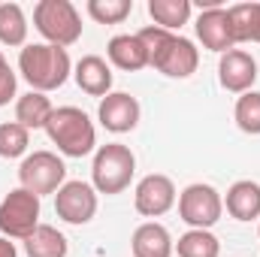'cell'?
Returning <instances> with one entry per match:
<instances>
[{
  "label": "cell",
  "instance_id": "obj_15",
  "mask_svg": "<svg viewBox=\"0 0 260 257\" xmlns=\"http://www.w3.org/2000/svg\"><path fill=\"white\" fill-rule=\"evenodd\" d=\"M130 248H133V257H173V251H176L170 230L164 224H157V221L139 224L133 230Z\"/></svg>",
  "mask_w": 260,
  "mask_h": 257
},
{
  "label": "cell",
  "instance_id": "obj_28",
  "mask_svg": "<svg viewBox=\"0 0 260 257\" xmlns=\"http://www.w3.org/2000/svg\"><path fill=\"white\" fill-rule=\"evenodd\" d=\"M0 257H18V251H15V242H9L6 236H0Z\"/></svg>",
  "mask_w": 260,
  "mask_h": 257
},
{
  "label": "cell",
  "instance_id": "obj_20",
  "mask_svg": "<svg viewBox=\"0 0 260 257\" xmlns=\"http://www.w3.org/2000/svg\"><path fill=\"white\" fill-rule=\"evenodd\" d=\"M24 251H27V257H67L70 245H67V236L58 227L40 224V227L24 239Z\"/></svg>",
  "mask_w": 260,
  "mask_h": 257
},
{
  "label": "cell",
  "instance_id": "obj_6",
  "mask_svg": "<svg viewBox=\"0 0 260 257\" xmlns=\"http://www.w3.org/2000/svg\"><path fill=\"white\" fill-rule=\"evenodd\" d=\"M40 197L24 188H15L3 197L0 203V236L6 239H27L40 227Z\"/></svg>",
  "mask_w": 260,
  "mask_h": 257
},
{
  "label": "cell",
  "instance_id": "obj_27",
  "mask_svg": "<svg viewBox=\"0 0 260 257\" xmlns=\"http://www.w3.org/2000/svg\"><path fill=\"white\" fill-rule=\"evenodd\" d=\"M15 85H18V79H15L9 61H6L3 52H0V106H6V103L15 97Z\"/></svg>",
  "mask_w": 260,
  "mask_h": 257
},
{
  "label": "cell",
  "instance_id": "obj_9",
  "mask_svg": "<svg viewBox=\"0 0 260 257\" xmlns=\"http://www.w3.org/2000/svg\"><path fill=\"white\" fill-rule=\"evenodd\" d=\"M55 212L67 224H88L97 215V191L88 182H64L55 194Z\"/></svg>",
  "mask_w": 260,
  "mask_h": 257
},
{
  "label": "cell",
  "instance_id": "obj_29",
  "mask_svg": "<svg viewBox=\"0 0 260 257\" xmlns=\"http://www.w3.org/2000/svg\"><path fill=\"white\" fill-rule=\"evenodd\" d=\"M257 233H260V230H257Z\"/></svg>",
  "mask_w": 260,
  "mask_h": 257
},
{
  "label": "cell",
  "instance_id": "obj_10",
  "mask_svg": "<svg viewBox=\"0 0 260 257\" xmlns=\"http://www.w3.org/2000/svg\"><path fill=\"white\" fill-rule=\"evenodd\" d=\"M176 200H179L176 185H173V179L164 176V173H151V176L139 179V185H136V191H133V206H136V212L145 215V218H160V215H167V212L176 206Z\"/></svg>",
  "mask_w": 260,
  "mask_h": 257
},
{
  "label": "cell",
  "instance_id": "obj_25",
  "mask_svg": "<svg viewBox=\"0 0 260 257\" xmlns=\"http://www.w3.org/2000/svg\"><path fill=\"white\" fill-rule=\"evenodd\" d=\"M27 145H30V130H24L18 121L0 124V157L15 160L27 151Z\"/></svg>",
  "mask_w": 260,
  "mask_h": 257
},
{
  "label": "cell",
  "instance_id": "obj_3",
  "mask_svg": "<svg viewBox=\"0 0 260 257\" xmlns=\"http://www.w3.org/2000/svg\"><path fill=\"white\" fill-rule=\"evenodd\" d=\"M49 139L58 145V151L67 157H85L97 148V130L88 112L79 106H58L46 124Z\"/></svg>",
  "mask_w": 260,
  "mask_h": 257
},
{
  "label": "cell",
  "instance_id": "obj_16",
  "mask_svg": "<svg viewBox=\"0 0 260 257\" xmlns=\"http://www.w3.org/2000/svg\"><path fill=\"white\" fill-rule=\"evenodd\" d=\"M106 55H109V61L118 70H127V73H136V70L148 67V49L139 40V34H118V37H112L109 46H106Z\"/></svg>",
  "mask_w": 260,
  "mask_h": 257
},
{
  "label": "cell",
  "instance_id": "obj_14",
  "mask_svg": "<svg viewBox=\"0 0 260 257\" xmlns=\"http://www.w3.org/2000/svg\"><path fill=\"white\" fill-rule=\"evenodd\" d=\"M73 79L91 97L103 100L106 94H112V67L106 64L100 55H85L79 64L73 67Z\"/></svg>",
  "mask_w": 260,
  "mask_h": 257
},
{
  "label": "cell",
  "instance_id": "obj_18",
  "mask_svg": "<svg viewBox=\"0 0 260 257\" xmlns=\"http://www.w3.org/2000/svg\"><path fill=\"white\" fill-rule=\"evenodd\" d=\"M52 112H55L52 100L46 94H40V91H27V94H21L15 100V121L24 130H40V127L46 130Z\"/></svg>",
  "mask_w": 260,
  "mask_h": 257
},
{
  "label": "cell",
  "instance_id": "obj_22",
  "mask_svg": "<svg viewBox=\"0 0 260 257\" xmlns=\"http://www.w3.org/2000/svg\"><path fill=\"white\" fill-rule=\"evenodd\" d=\"M27 40V15L18 3H0V43L3 46H24Z\"/></svg>",
  "mask_w": 260,
  "mask_h": 257
},
{
  "label": "cell",
  "instance_id": "obj_4",
  "mask_svg": "<svg viewBox=\"0 0 260 257\" xmlns=\"http://www.w3.org/2000/svg\"><path fill=\"white\" fill-rule=\"evenodd\" d=\"M136 173V157L127 145L121 142H106L94 151V164H91V185L97 194H121L130 188Z\"/></svg>",
  "mask_w": 260,
  "mask_h": 257
},
{
  "label": "cell",
  "instance_id": "obj_5",
  "mask_svg": "<svg viewBox=\"0 0 260 257\" xmlns=\"http://www.w3.org/2000/svg\"><path fill=\"white\" fill-rule=\"evenodd\" d=\"M34 27L52 46H73L82 40V18L70 0H40L34 6Z\"/></svg>",
  "mask_w": 260,
  "mask_h": 257
},
{
  "label": "cell",
  "instance_id": "obj_23",
  "mask_svg": "<svg viewBox=\"0 0 260 257\" xmlns=\"http://www.w3.org/2000/svg\"><path fill=\"white\" fill-rule=\"evenodd\" d=\"M179 257H221V242L212 230H188L176 242Z\"/></svg>",
  "mask_w": 260,
  "mask_h": 257
},
{
  "label": "cell",
  "instance_id": "obj_12",
  "mask_svg": "<svg viewBox=\"0 0 260 257\" xmlns=\"http://www.w3.org/2000/svg\"><path fill=\"white\" fill-rule=\"evenodd\" d=\"M139 100L127 94V91H112L100 100V109H97V118L100 124L109 130V133H130V130L139 124Z\"/></svg>",
  "mask_w": 260,
  "mask_h": 257
},
{
  "label": "cell",
  "instance_id": "obj_19",
  "mask_svg": "<svg viewBox=\"0 0 260 257\" xmlns=\"http://www.w3.org/2000/svg\"><path fill=\"white\" fill-rule=\"evenodd\" d=\"M227 18L236 43H260V3L227 6Z\"/></svg>",
  "mask_w": 260,
  "mask_h": 257
},
{
  "label": "cell",
  "instance_id": "obj_7",
  "mask_svg": "<svg viewBox=\"0 0 260 257\" xmlns=\"http://www.w3.org/2000/svg\"><path fill=\"white\" fill-rule=\"evenodd\" d=\"M224 215V197L215 191L212 185L194 182L179 194V218L191 230H209L221 221Z\"/></svg>",
  "mask_w": 260,
  "mask_h": 257
},
{
  "label": "cell",
  "instance_id": "obj_24",
  "mask_svg": "<svg viewBox=\"0 0 260 257\" xmlns=\"http://www.w3.org/2000/svg\"><path fill=\"white\" fill-rule=\"evenodd\" d=\"M233 118H236V127L242 130V133L260 136V91L239 94L236 109H233Z\"/></svg>",
  "mask_w": 260,
  "mask_h": 257
},
{
  "label": "cell",
  "instance_id": "obj_11",
  "mask_svg": "<svg viewBox=\"0 0 260 257\" xmlns=\"http://www.w3.org/2000/svg\"><path fill=\"white\" fill-rule=\"evenodd\" d=\"M218 82L224 91L230 94H245V91H254V82H257V61L242 52V49H230L227 55H221L218 61Z\"/></svg>",
  "mask_w": 260,
  "mask_h": 257
},
{
  "label": "cell",
  "instance_id": "obj_8",
  "mask_svg": "<svg viewBox=\"0 0 260 257\" xmlns=\"http://www.w3.org/2000/svg\"><path fill=\"white\" fill-rule=\"evenodd\" d=\"M18 182H21L24 191L37 194V197L58 194V188L67 182V167L55 151H34L21 160Z\"/></svg>",
  "mask_w": 260,
  "mask_h": 257
},
{
  "label": "cell",
  "instance_id": "obj_2",
  "mask_svg": "<svg viewBox=\"0 0 260 257\" xmlns=\"http://www.w3.org/2000/svg\"><path fill=\"white\" fill-rule=\"evenodd\" d=\"M18 73L21 79L30 85V91H40V94H49V91H58L70 79L73 64H70V55L61 46H52V43H30L21 49L18 55Z\"/></svg>",
  "mask_w": 260,
  "mask_h": 257
},
{
  "label": "cell",
  "instance_id": "obj_26",
  "mask_svg": "<svg viewBox=\"0 0 260 257\" xmlns=\"http://www.w3.org/2000/svg\"><path fill=\"white\" fill-rule=\"evenodd\" d=\"M133 12V0H88V15L97 24H121Z\"/></svg>",
  "mask_w": 260,
  "mask_h": 257
},
{
  "label": "cell",
  "instance_id": "obj_1",
  "mask_svg": "<svg viewBox=\"0 0 260 257\" xmlns=\"http://www.w3.org/2000/svg\"><path fill=\"white\" fill-rule=\"evenodd\" d=\"M139 40L145 43L148 49V67H154L157 73L170 76V79H188L194 76L197 67H200V52L191 40L173 34V30H164V27H142L139 30Z\"/></svg>",
  "mask_w": 260,
  "mask_h": 257
},
{
  "label": "cell",
  "instance_id": "obj_21",
  "mask_svg": "<svg viewBox=\"0 0 260 257\" xmlns=\"http://www.w3.org/2000/svg\"><path fill=\"white\" fill-rule=\"evenodd\" d=\"M148 15L154 18V27L179 30L191 18V0H148Z\"/></svg>",
  "mask_w": 260,
  "mask_h": 257
},
{
  "label": "cell",
  "instance_id": "obj_17",
  "mask_svg": "<svg viewBox=\"0 0 260 257\" xmlns=\"http://www.w3.org/2000/svg\"><path fill=\"white\" fill-rule=\"evenodd\" d=\"M224 206H227V212L236 221H254V218H260V185L251 182V179L233 182L227 197H224Z\"/></svg>",
  "mask_w": 260,
  "mask_h": 257
},
{
  "label": "cell",
  "instance_id": "obj_13",
  "mask_svg": "<svg viewBox=\"0 0 260 257\" xmlns=\"http://www.w3.org/2000/svg\"><path fill=\"white\" fill-rule=\"evenodd\" d=\"M197 37L200 43L209 49V52H218V55H227L236 40H233V30H230V18H227V9L218 6V9H203L197 15Z\"/></svg>",
  "mask_w": 260,
  "mask_h": 257
}]
</instances>
